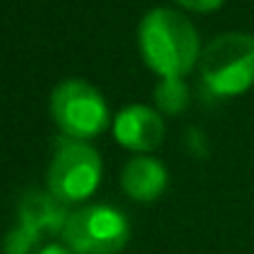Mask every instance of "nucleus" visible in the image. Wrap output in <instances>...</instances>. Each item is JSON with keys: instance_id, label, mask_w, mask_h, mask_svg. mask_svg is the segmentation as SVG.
<instances>
[{"instance_id": "nucleus-10", "label": "nucleus", "mask_w": 254, "mask_h": 254, "mask_svg": "<svg viewBox=\"0 0 254 254\" xmlns=\"http://www.w3.org/2000/svg\"><path fill=\"white\" fill-rule=\"evenodd\" d=\"M42 235H37L35 230H30L27 225L17 222L15 230H10V235L2 240V254H32Z\"/></svg>"}, {"instance_id": "nucleus-8", "label": "nucleus", "mask_w": 254, "mask_h": 254, "mask_svg": "<svg viewBox=\"0 0 254 254\" xmlns=\"http://www.w3.org/2000/svg\"><path fill=\"white\" fill-rule=\"evenodd\" d=\"M67 217L69 212L64 210V205L50 192L32 190L20 200V222L37 235H62Z\"/></svg>"}, {"instance_id": "nucleus-11", "label": "nucleus", "mask_w": 254, "mask_h": 254, "mask_svg": "<svg viewBox=\"0 0 254 254\" xmlns=\"http://www.w3.org/2000/svg\"><path fill=\"white\" fill-rule=\"evenodd\" d=\"M175 2L183 5L185 10H192V12H212V10L225 5V0H175Z\"/></svg>"}, {"instance_id": "nucleus-7", "label": "nucleus", "mask_w": 254, "mask_h": 254, "mask_svg": "<svg viewBox=\"0 0 254 254\" xmlns=\"http://www.w3.org/2000/svg\"><path fill=\"white\" fill-rule=\"evenodd\" d=\"M121 188L136 202H153L168 188V170L153 156H136L121 170Z\"/></svg>"}, {"instance_id": "nucleus-12", "label": "nucleus", "mask_w": 254, "mask_h": 254, "mask_svg": "<svg viewBox=\"0 0 254 254\" xmlns=\"http://www.w3.org/2000/svg\"><path fill=\"white\" fill-rule=\"evenodd\" d=\"M37 254H74L67 245H47V247H42Z\"/></svg>"}, {"instance_id": "nucleus-9", "label": "nucleus", "mask_w": 254, "mask_h": 254, "mask_svg": "<svg viewBox=\"0 0 254 254\" xmlns=\"http://www.w3.org/2000/svg\"><path fill=\"white\" fill-rule=\"evenodd\" d=\"M190 101V91L188 84L180 79V77H168V79H161L156 86V104L161 111L166 114H180Z\"/></svg>"}, {"instance_id": "nucleus-5", "label": "nucleus", "mask_w": 254, "mask_h": 254, "mask_svg": "<svg viewBox=\"0 0 254 254\" xmlns=\"http://www.w3.org/2000/svg\"><path fill=\"white\" fill-rule=\"evenodd\" d=\"M128 220L111 205H86L69 212L62 240L74 254H119L128 242Z\"/></svg>"}, {"instance_id": "nucleus-4", "label": "nucleus", "mask_w": 254, "mask_h": 254, "mask_svg": "<svg viewBox=\"0 0 254 254\" xmlns=\"http://www.w3.org/2000/svg\"><path fill=\"white\" fill-rule=\"evenodd\" d=\"M50 111L67 138L89 141L106 131L109 106L96 86L84 79H64L55 86L50 96Z\"/></svg>"}, {"instance_id": "nucleus-6", "label": "nucleus", "mask_w": 254, "mask_h": 254, "mask_svg": "<svg viewBox=\"0 0 254 254\" xmlns=\"http://www.w3.org/2000/svg\"><path fill=\"white\" fill-rule=\"evenodd\" d=\"M114 136L116 141L136 153H151L163 143L166 126L163 116L143 104H131L114 119Z\"/></svg>"}, {"instance_id": "nucleus-2", "label": "nucleus", "mask_w": 254, "mask_h": 254, "mask_svg": "<svg viewBox=\"0 0 254 254\" xmlns=\"http://www.w3.org/2000/svg\"><path fill=\"white\" fill-rule=\"evenodd\" d=\"M205 86L217 96H240L254 86V35L225 32L210 40L200 55Z\"/></svg>"}, {"instance_id": "nucleus-3", "label": "nucleus", "mask_w": 254, "mask_h": 254, "mask_svg": "<svg viewBox=\"0 0 254 254\" xmlns=\"http://www.w3.org/2000/svg\"><path fill=\"white\" fill-rule=\"evenodd\" d=\"M101 156L86 141L62 136L47 170V190L62 205H74L94 195L101 180Z\"/></svg>"}, {"instance_id": "nucleus-1", "label": "nucleus", "mask_w": 254, "mask_h": 254, "mask_svg": "<svg viewBox=\"0 0 254 254\" xmlns=\"http://www.w3.org/2000/svg\"><path fill=\"white\" fill-rule=\"evenodd\" d=\"M143 62L161 77H185L200 62V37L192 22L170 7H153L138 25Z\"/></svg>"}]
</instances>
